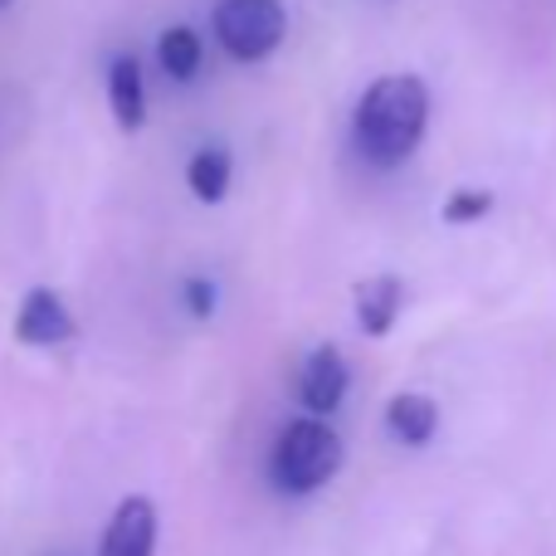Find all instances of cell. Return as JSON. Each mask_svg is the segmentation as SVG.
Masks as SVG:
<instances>
[{
  "label": "cell",
  "instance_id": "1",
  "mask_svg": "<svg viewBox=\"0 0 556 556\" xmlns=\"http://www.w3.org/2000/svg\"><path fill=\"white\" fill-rule=\"evenodd\" d=\"M430 127V88L415 74H386L362 93L352 113L356 152L371 166H401L415 156Z\"/></svg>",
  "mask_w": 556,
  "mask_h": 556
},
{
  "label": "cell",
  "instance_id": "2",
  "mask_svg": "<svg viewBox=\"0 0 556 556\" xmlns=\"http://www.w3.org/2000/svg\"><path fill=\"white\" fill-rule=\"evenodd\" d=\"M337 469H342V434L323 415H298L278 430L269 454V479L278 493L307 498V493L327 489Z\"/></svg>",
  "mask_w": 556,
  "mask_h": 556
},
{
  "label": "cell",
  "instance_id": "3",
  "mask_svg": "<svg viewBox=\"0 0 556 556\" xmlns=\"http://www.w3.org/2000/svg\"><path fill=\"white\" fill-rule=\"evenodd\" d=\"M211 29L235 64H264L288 35V10L283 0H220L211 10Z\"/></svg>",
  "mask_w": 556,
  "mask_h": 556
},
{
  "label": "cell",
  "instance_id": "4",
  "mask_svg": "<svg viewBox=\"0 0 556 556\" xmlns=\"http://www.w3.org/2000/svg\"><path fill=\"white\" fill-rule=\"evenodd\" d=\"M346 391H352V366H346V356L327 342L313 346V352L303 356V366H298V376H293L298 405H303L307 415H323L327 420V415L346 401Z\"/></svg>",
  "mask_w": 556,
  "mask_h": 556
},
{
  "label": "cell",
  "instance_id": "5",
  "mask_svg": "<svg viewBox=\"0 0 556 556\" xmlns=\"http://www.w3.org/2000/svg\"><path fill=\"white\" fill-rule=\"evenodd\" d=\"M156 538H162V513L147 493H132L108 518L103 538H98V556H156Z\"/></svg>",
  "mask_w": 556,
  "mask_h": 556
},
{
  "label": "cell",
  "instance_id": "6",
  "mask_svg": "<svg viewBox=\"0 0 556 556\" xmlns=\"http://www.w3.org/2000/svg\"><path fill=\"white\" fill-rule=\"evenodd\" d=\"M74 313L54 288H29L15 307V342L25 346H64L74 342Z\"/></svg>",
  "mask_w": 556,
  "mask_h": 556
},
{
  "label": "cell",
  "instance_id": "7",
  "mask_svg": "<svg viewBox=\"0 0 556 556\" xmlns=\"http://www.w3.org/2000/svg\"><path fill=\"white\" fill-rule=\"evenodd\" d=\"M108 108H113L123 132H142L147 127V74L137 54L108 59Z\"/></svg>",
  "mask_w": 556,
  "mask_h": 556
},
{
  "label": "cell",
  "instance_id": "8",
  "mask_svg": "<svg viewBox=\"0 0 556 556\" xmlns=\"http://www.w3.org/2000/svg\"><path fill=\"white\" fill-rule=\"evenodd\" d=\"M401 307H405V288L395 274H376L356 288V327L366 337H386L395 323H401Z\"/></svg>",
  "mask_w": 556,
  "mask_h": 556
},
{
  "label": "cell",
  "instance_id": "9",
  "mask_svg": "<svg viewBox=\"0 0 556 556\" xmlns=\"http://www.w3.org/2000/svg\"><path fill=\"white\" fill-rule=\"evenodd\" d=\"M386 430H391L401 444L420 450V444H430L434 430H440V405H434L430 395H420V391L391 395V405H386Z\"/></svg>",
  "mask_w": 556,
  "mask_h": 556
},
{
  "label": "cell",
  "instance_id": "10",
  "mask_svg": "<svg viewBox=\"0 0 556 556\" xmlns=\"http://www.w3.org/2000/svg\"><path fill=\"white\" fill-rule=\"evenodd\" d=\"M186 186L195 191V201L220 205L235 186V156L225 147H201V152L186 162Z\"/></svg>",
  "mask_w": 556,
  "mask_h": 556
},
{
  "label": "cell",
  "instance_id": "11",
  "mask_svg": "<svg viewBox=\"0 0 556 556\" xmlns=\"http://www.w3.org/2000/svg\"><path fill=\"white\" fill-rule=\"evenodd\" d=\"M156 64L166 68V74L176 78V84H186V78L201 74L205 64V45L201 35H195L191 25H166L162 39H156Z\"/></svg>",
  "mask_w": 556,
  "mask_h": 556
},
{
  "label": "cell",
  "instance_id": "12",
  "mask_svg": "<svg viewBox=\"0 0 556 556\" xmlns=\"http://www.w3.org/2000/svg\"><path fill=\"white\" fill-rule=\"evenodd\" d=\"M493 211V191H483V186H464V191H454L450 201H444V225H473L483 220V215Z\"/></svg>",
  "mask_w": 556,
  "mask_h": 556
},
{
  "label": "cell",
  "instance_id": "13",
  "mask_svg": "<svg viewBox=\"0 0 556 556\" xmlns=\"http://www.w3.org/2000/svg\"><path fill=\"white\" fill-rule=\"evenodd\" d=\"M181 303H186V313H191V317H211L215 303H220V293H215L211 278H186V283H181Z\"/></svg>",
  "mask_w": 556,
  "mask_h": 556
},
{
  "label": "cell",
  "instance_id": "14",
  "mask_svg": "<svg viewBox=\"0 0 556 556\" xmlns=\"http://www.w3.org/2000/svg\"><path fill=\"white\" fill-rule=\"evenodd\" d=\"M5 5H10V0H0V10H5Z\"/></svg>",
  "mask_w": 556,
  "mask_h": 556
}]
</instances>
